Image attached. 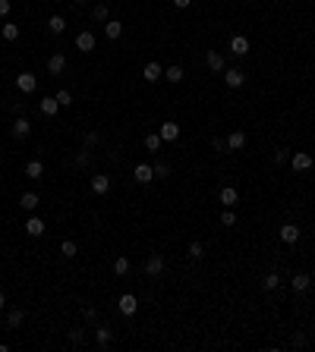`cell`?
I'll use <instances>...</instances> for the list:
<instances>
[{
    "label": "cell",
    "instance_id": "cell-1",
    "mask_svg": "<svg viewBox=\"0 0 315 352\" xmlns=\"http://www.w3.org/2000/svg\"><path fill=\"white\" fill-rule=\"evenodd\" d=\"M300 236H303V230L296 227V223H284V227H280V242L284 245H296Z\"/></svg>",
    "mask_w": 315,
    "mask_h": 352
},
{
    "label": "cell",
    "instance_id": "cell-2",
    "mask_svg": "<svg viewBox=\"0 0 315 352\" xmlns=\"http://www.w3.org/2000/svg\"><path fill=\"white\" fill-rule=\"evenodd\" d=\"M290 164H293L296 173H306V170H312L315 160H312V154H309V151H296L293 157H290Z\"/></svg>",
    "mask_w": 315,
    "mask_h": 352
},
{
    "label": "cell",
    "instance_id": "cell-3",
    "mask_svg": "<svg viewBox=\"0 0 315 352\" xmlns=\"http://www.w3.org/2000/svg\"><path fill=\"white\" fill-rule=\"evenodd\" d=\"M145 274L148 277H161V274H164V255H148L145 258Z\"/></svg>",
    "mask_w": 315,
    "mask_h": 352
},
{
    "label": "cell",
    "instance_id": "cell-4",
    "mask_svg": "<svg viewBox=\"0 0 315 352\" xmlns=\"http://www.w3.org/2000/svg\"><path fill=\"white\" fill-rule=\"evenodd\" d=\"M117 308H120V314L133 317L135 312H139V299H135L133 293H126V296H120V302H117Z\"/></svg>",
    "mask_w": 315,
    "mask_h": 352
},
{
    "label": "cell",
    "instance_id": "cell-5",
    "mask_svg": "<svg viewBox=\"0 0 315 352\" xmlns=\"http://www.w3.org/2000/svg\"><path fill=\"white\" fill-rule=\"evenodd\" d=\"M16 88H19L22 94H32V91L38 88V79L32 73H19V76H16Z\"/></svg>",
    "mask_w": 315,
    "mask_h": 352
},
{
    "label": "cell",
    "instance_id": "cell-6",
    "mask_svg": "<svg viewBox=\"0 0 315 352\" xmlns=\"http://www.w3.org/2000/svg\"><path fill=\"white\" fill-rule=\"evenodd\" d=\"M218 198H221V204H224V208H236V204H240V192H236L233 186H224Z\"/></svg>",
    "mask_w": 315,
    "mask_h": 352
},
{
    "label": "cell",
    "instance_id": "cell-7",
    "mask_svg": "<svg viewBox=\"0 0 315 352\" xmlns=\"http://www.w3.org/2000/svg\"><path fill=\"white\" fill-rule=\"evenodd\" d=\"M133 179H135V183H142V186L151 183V179H155V167H151V164H139V167L133 170Z\"/></svg>",
    "mask_w": 315,
    "mask_h": 352
},
{
    "label": "cell",
    "instance_id": "cell-8",
    "mask_svg": "<svg viewBox=\"0 0 315 352\" xmlns=\"http://www.w3.org/2000/svg\"><path fill=\"white\" fill-rule=\"evenodd\" d=\"M45 227H47V223H45V220H41V217H35V214H32V217H29V220H25V233H29L32 239H38L41 233H45Z\"/></svg>",
    "mask_w": 315,
    "mask_h": 352
},
{
    "label": "cell",
    "instance_id": "cell-9",
    "mask_svg": "<svg viewBox=\"0 0 315 352\" xmlns=\"http://www.w3.org/2000/svg\"><path fill=\"white\" fill-rule=\"evenodd\" d=\"M76 47H79L82 54H91V50H95V35H91V32H79V35H76Z\"/></svg>",
    "mask_w": 315,
    "mask_h": 352
},
{
    "label": "cell",
    "instance_id": "cell-10",
    "mask_svg": "<svg viewBox=\"0 0 315 352\" xmlns=\"http://www.w3.org/2000/svg\"><path fill=\"white\" fill-rule=\"evenodd\" d=\"M243 82H246L243 70H224V85H227V88H240Z\"/></svg>",
    "mask_w": 315,
    "mask_h": 352
},
{
    "label": "cell",
    "instance_id": "cell-11",
    "mask_svg": "<svg viewBox=\"0 0 315 352\" xmlns=\"http://www.w3.org/2000/svg\"><path fill=\"white\" fill-rule=\"evenodd\" d=\"M13 135H16V139H29V135H32V119L16 117V123H13Z\"/></svg>",
    "mask_w": 315,
    "mask_h": 352
},
{
    "label": "cell",
    "instance_id": "cell-12",
    "mask_svg": "<svg viewBox=\"0 0 315 352\" xmlns=\"http://www.w3.org/2000/svg\"><path fill=\"white\" fill-rule=\"evenodd\" d=\"M243 148H246V132L243 129L227 135V151H243Z\"/></svg>",
    "mask_w": 315,
    "mask_h": 352
},
{
    "label": "cell",
    "instance_id": "cell-13",
    "mask_svg": "<svg viewBox=\"0 0 315 352\" xmlns=\"http://www.w3.org/2000/svg\"><path fill=\"white\" fill-rule=\"evenodd\" d=\"M230 50H233V57H246V54H249V38L233 35L230 38Z\"/></svg>",
    "mask_w": 315,
    "mask_h": 352
},
{
    "label": "cell",
    "instance_id": "cell-14",
    "mask_svg": "<svg viewBox=\"0 0 315 352\" xmlns=\"http://www.w3.org/2000/svg\"><path fill=\"white\" fill-rule=\"evenodd\" d=\"M158 135H161L164 142H177V139H180V126H177V123H164V126L158 129Z\"/></svg>",
    "mask_w": 315,
    "mask_h": 352
},
{
    "label": "cell",
    "instance_id": "cell-15",
    "mask_svg": "<svg viewBox=\"0 0 315 352\" xmlns=\"http://www.w3.org/2000/svg\"><path fill=\"white\" fill-rule=\"evenodd\" d=\"M290 286L296 289V293H306V289H309L312 286V277H309V274H293V280H290Z\"/></svg>",
    "mask_w": 315,
    "mask_h": 352
},
{
    "label": "cell",
    "instance_id": "cell-16",
    "mask_svg": "<svg viewBox=\"0 0 315 352\" xmlns=\"http://www.w3.org/2000/svg\"><path fill=\"white\" fill-rule=\"evenodd\" d=\"M63 70H66V57H63V54H54V57L47 60V73H50V76H60Z\"/></svg>",
    "mask_w": 315,
    "mask_h": 352
},
{
    "label": "cell",
    "instance_id": "cell-17",
    "mask_svg": "<svg viewBox=\"0 0 315 352\" xmlns=\"http://www.w3.org/2000/svg\"><path fill=\"white\" fill-rule=\"evenodd\" d=\"M142 79H145V82H158V79H164V70H161L158 63H145V70H142Z\"/></svg>",
    "mask_w": 315,
    "mask_h": 352
},
{
    "label": "cell",
    "instance_id": "cell-18",
    "mask_svg": "<svg viewBox=\"0 0 315 352\" xmlns=\"http://www.w3.org/2000/svg\"><path fill=\"white\" fill-rule=\"evenodd\" d=\"M205 63H208V70H211V73H224V57H221L218 50H208Z\"/></svg>",
    "mask_w": 315,
    "mask_h": 352
},
{
    "label": "cell",
    "instance_id": "cell-19",
    "mask_svg": "<svg viewBox=\"0 0 315 352\" xmlns=\"http://www.w3.org/2000/svg\"><path fill=\"white\" fill-rule=\"evenodd\" d=\"M25 176L29 179H45V164H41V160H29V164H25Z\"/></svg>",
    "mask_w": 315,
    "mask_h": 352
},
{
    "label": "cell",
    "instance_id": "cell-20",
    "mask_svg": "<svg viewBox=\"0 0 315 352\" xmlns=\"http://www.w3.org/2000/svg\"><path fill=\"white\" fill-rule=\"evenodd\" d=\"M91 192H95V195H107L110 192V176H95V179H91Z\"/></svg>",
    "mask_w": 315,
    "mask_h": 352
},
{
    "label": "cell",
    "instance_id": "cell-21",
    "mask_svg": "<svg viewBox=\"0 0 315 352\" xmlns=\"http://www.w3.org/2000/svg\"><path fill=\"white\" fill-rule=\"evenodd\" d=\"M47 29L54 32V35H63V32H66V19H63L60 13H54V16L47 19Z\"/></svg>",
    "mask_w": 315,
    "mask_h": 352
},
{
    "label": "cell",
    "instance_id": "cell-22",
    "mask_svg": "<svg viewBox=\"0 0 315 352\" xmlns=\"http://www.w3.org/2000/svg\"><path fill=\"white\" fill-rule=\"evenodd\" d=\"M22 321H25V312H22V308H13V312L6 314V327H10V330L22 327Z\"/></svg>",
    "mask_w": 315,
    "mask_h": 352
},
{
    "label": "cell",
    "instance_id": "cell-23",
    "mask_svg": "<svg viewBox=\"0 0 315 352\" xmlns=\"http://www.w3.org/2000/svg\"><path fill=\"white\" fill-rule=\"evenodd\" d=\"M104 35L110 38V41H117L123 35V22H117V19H107V25H104Z\"/></svg>",
    "mask_w": 315,
    "mask_h": 352
},
{
    "label": "cell",
    "instance_id": "cell-24",
    "mask_svg": "<svg viewBox=\"0 0 315 352\" xmlns=\"http://www.w3.org/2000/svg\"><path fill=\"white\" fill-rule=\"evenodd\" d=\"M277 286H280V274L277 271H268L265 277H262V289H268V293H271V289H277Z\"/></svg>",
    "mask_w": 315,
    "mask_h": 352
},
{
    "label": "cell",
    "instance_id": "cell-25",
    "mask_svg": "<svg viewBox=\"0 0 315 352\" xmlns=\"http://www.w3.org/2000/svg\"><path fill=\"white\" fill-rule=\"evenodd\" d=\"M57 110H60V104H57V98H41V114H45V117H54Z\"/></svg>",
    "mask_w": 315,
    "mask_h": 352
},
{
    "label": "cell",
    "instance_id": "cell-26",
    "mask_svg": "<svg viewBox=\"0 0 315 352\" xmlns=\"http://www.w3.org/2000/svg\"><path fill=\"white\" fill-rule=\"evenodd\" d=\"M164 79L174 82V85H180V82H183V66H167V70H164Z\"/></svg>",
    "mask_w": 315,
    "mask_h": 352
},
{
    "label": "cell",
    "instance_id": "cell-27",
    "mask_svg": "<svg viewBox=\"0 0 315 352\" xmlns=\"http://www.w3.org/2000/svg\"><path fill=\"white\" fill-rule=\"evenodd\" d=\"M19 204H22V208H25V211H35V208H38V204H41V198H38V195H35V192H25V195H22V198H19Z\"/></svg>",
    "mask_w": 315,
    "mask_h": 352
},
{
    "label": "cell",
    "instance_id": "cell-28",
    "mask_svg": "<svg viewBox=\"0 0 315 352\" xmlns=\"http://www.w3.org/2000/svg\"><path fill=\"white\" fill-rule=\"evenodd\" d=\"M60 255H63V258H76V255H79V245H76L73 239H63V242H60Z\"/></svg>",
    "mask_w": 315,
    "mask_h": 352
},
{
    "label": "cell",
    "instance_id": "cell-29",
    "mask_svg": "<svg viewBox=\"0 0 315 352\" xmlns=\"http://www.w3.org/2000/svg\"><path fill=\"white\" fill-rule=\"evenodd\" d=\"M186 255H189V258H192V261H199V258H202V255H205V245H202V242H199V239H195V242H189V248H186Z\"/></svg>",
    "mask_w": 315,
    "mask_h": 352
},
{
    "label": "cell",
    "instance_id": "cell-30",
    "mask_svg": "<svg viewBox=\"0 0 315 352\" xmlns=\"http://www.w3.org/2000/svg\"><path fill=\"white\" fill-rule=\"evenodd\" d=\"M110 340H114V333H110V327H98V330H95V343H98V346H107Z\"/></svg>",
    "mask_w": 315,
    "mask_h": 352
},
{
    "label": "cell",
    "instance_id": "cell-31",
    "mask_svg": "<svg viewBox=\"0 0 315 352\" xmlns=\"http://www.w3.org/2000/svg\"><path fill=\"white\" fill-rule=\"evenodd\" d=\"M161 145H164V139H161L158 132H151V135H145V148H148V151H161Z\"/></svg>",
    "mask_w": 315,
    "mask_h": 352
},
{
    "label": "cell",
    "instance_id": "cell-32",
    "mask_svg": "<svg viewBox=\"0 0 315 352\" xmlns=\"http://www.w3.org/2000/svg\"><path fill=\"white\" fill-rule=\"evenodd\" d=\"M0 35H3L6 41H16V38H19V25H13V22H6V25H3V29H0Z\"/></svg>",
    "mask_w": 315,
    "mask_h": 352
},
{
    "label": "cell",
    "instance_id": "cell-33",
    "mask_svg": "<svg viewBox=\"0 0 315 352\" xmlns=\"http://www.w3.org/2000/svg\"><path fill=\"white\" fill-rule=\"evenodd\" d=\"M91 19L107 22V3H95V6H91Z\"/></svg>",
    "mask_w": 315,
    "mask_h": 352
},
{
    "label": "cell",
    "instance_id": "cell-34",
    "mask_svg": "<svg viewBox=\"0 0 315 352\" xmlns=\"http://www.w3.org/2000/svg\"><path fill=\"white\" fill-rule=\"evenodd\" d=\"M114 274L117 277H126V274H130V258H117L114 261Z\"/></svg>",
    "mask_w": 315,
    "mask_h": 352
},
{
    "label": "cell",
    "instance_id": "cell-35",
    "mask_svg": "<svg viewBox=\"0 0 315 352\" xmlns=\"http://www.w3.org/2000/svg\"><path fill=\"white\" fill-rule=\"evenodd\" d=\"M155 176L158 179H167L170 176V164H167V160H158V164H155Z\"/></svg>",
    "mask_w": 315,
    "mask_h": 352
},
{
    "label": "cell",
    "instance_id": "cell-36",
    "mask_svg": "<svg viewBox=\"0 0 315 352\" xmlns=\"http://www.w3.org/2000/svg\"><path fill=\"white\" fill-rule=\"evenodd\" d=\"M54 98H57V104H60V107H70V104H73V94L66 91V88H63V91H57Z\"/></svg>",
    "mask_w": 315,
    "mask_h": 352
},
{
    "label": "cell",
    "instance_id": "cell-37",
    "mask_svg": "<svg viewBox=\"0 0 315 352\" xmlns=\"http://www.w3.org/2000/svg\"><path fill=\"white\" fill-rule=\"evenodd\" d=\"M221 223H224V227H236V214H233V208H227L224 214H221Z\"/></svg>",
    "mask_w": 315,
    "mask_h": 352
},
{
    "label": "cell",
    "instance_id": "cell-38",
    "mask_svg": "<svg viewBox=\"0 0 315 352\" xmlns=\"http://www.w3.org/2000/svg\"><path fill=\"white\" fill-rule=\"evenodd\" d=\"M70 343H85V327H70Z\"/></svg>",
    "mask_w": 315,
    "mask_h": 352
},
{
    "label": "cell",
    "instance_id": "cell-39",
    "mask_svg": "<svg viewBox=\"0 0 315 352\" xmlns=\"http://www.w3.org/2000/svg\"><path fill=\"white\" fill-rule=\"evenodd\" d=\"M73 164H76V167H89V151L82 148V151H79V154H76V157H73Z\"/></svg>",
    "mask_w": 315,
    "mask_h": 352
},
{
    "label": "cell",
    "instance_id": "cell-40",
    "mask_svg": "<svg viewBox=\"0 0 315 352\" xmlns=\"http://www.w3.org/2000/svg\"><path fill=\"white\" fill-rule=\"evenodd\" d=\"M10 10H13L10 0H0V19H6V16H10Z\"/></svg>",
    "mask_w": 315,
    "mask_h": 352
},
{
    "label": "cell",
    "instance_id": "cell-41",
    "mask_svg": "<svg viewBox=\"0 0 315 352\" xmlns=\"http://www.w3.org/2000/svg\"><path fill=\"white\" fill-rule=\"evenodd\" d=\"M287 157H290V151H287V148H280V151H274V164H284Z\"/></svg>",
    "mask_w": 315,
    "mask_h": 352
},
{
    "label": "cell",
    "instance_id": "cell-42",
    "mask_svg": "<svg viewBox=\"0 0 315 352\" xmlns=\"http://www.w3.org/2000/svg\"><path fill=\"white\" fill-rule=\"evenodd\" d=\"M211 148H215V151H221V154H224V151H227V139H215V142H211Z\"/></svg>",
    "mask_w": 315,
    "mask_h": 352
},
{
    "label": "cell",
    "instance_id": "cell-43",
    "mask_svg": "<svg viewBox=\"0 0 315 352\" xmlns=\"http://www.w3.org/2000/svg\"><path fill=\"white\" fill-rule=\"evenodd\" d=\"M82 317H85V321H89V324H91V321H95V317H98V312H95V308H91V305H89V308H85V312H82Z\"/></svg>",
    "mask_w": 315,
    "mask_h": 352
},
{
    "label": "cell",
    "instance_id": "cell-44",
    "mask_svg": "<svg viewBox=\"0 0 315 352\" xmlns=\"http://www.w3.org/2000/svg\"><path fill=\"white\" fill-rule=\"evenodd\" d=\"M306 343H309V340H306V333H296V337H293V346H296V349H303Z\"/></svg>",
    "mask_w": 315,
    "mask_h": 352
},
{
    "label": "cell",
    "instance_id": "cell-45",
    "mask_svg": "<svg viewBox=\"0 0 315 352\" xmlns=\"http://www.w3.org/2000/svg\"><path fill=\"white\" fill-rule=\"evenodd\" d=\"M85 145H98V132H85Z\"/></svg>",
    "mask_w": 315,
    "mask_h": 352
},
{
    "label": "cell",
    "instance_id": "cell-46",
    "mask_svg": "<svg viewBox=\"0 0 315 352\" xmlns=\"http://www.w3.org/2000/svg\"><path fill=\"white\" fill-rule=\"evenodd\" d=\"M189 3H192V0H174V6H177V10H186Z\"/></svg>",
    "mask_w": 315,
    "mask_h": 352
},
{
    "label": "cell",
    "instance_id": "cell-47",
    "mask_svg": "<svg viewBox=\"0 0 315 352\" xmlns=\"http://www.w3.org/2000/svg\"><path fill=\"white\" fill-rule=\"evenodd\" d=\"M6 308V296H3V289H0V312Z\"/></svg>",
    "mask_w": 315,
    "mask_h": 352
},
{
    "label": "cell",
    "instance_id": "cell-48",
    "mask_svg": "<svg viewBox=\"0 0 315 352\" xmlns=\"http://www.w3.org/2000/svg\"><path fill=\"white\" fill-rule=\"evenodd\" d=\"M73 3H85V0H73Z\"/></svg>",
    "mask_w": 315,
    "mask_h": 352
}]
</instances>
